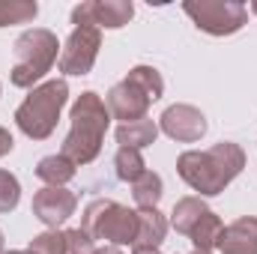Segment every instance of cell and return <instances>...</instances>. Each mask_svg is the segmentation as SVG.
<instances>
[{"label":"cell","instance_id":"cell-26","mask_svg":"<svg viewBox=\"0 0 257 254\" xmlns=\"http://www.w3.org/2000/svg\"><path fill=\"white\" fill-rule=\"evenodd\" d=\"M0 251H3V233H0Z\"/></svg>","mask_w":257,"mask_h":254},{"label":"cell","instance_id":"cell-5","mask_svg":"<svg viewBox=\"0 0 257 254\" xmlns=\"http://www.w3.org/2000/svg\"><path fill=\"white\" fill-rule=\"evenodd\" d=\"M57 60V36L48 30H27L15 42V69H12V84L15 87H30L39 81L51 63Z\"/></svg>","mask_w":257,"mask_h":254},{"label":"cell","instance_id":"cell-10","mask_svg":"<svg viewBox=\"0 0 257 254\" xmlns=\"http://www.w3.org/2000/svg\"><path fill=\"white\" fill-rule=\"evenodd\" d=\"M75 203H78V200H75L72 191L48 186V189H42L33 197V212H36V218L45 221L48 227H57V224H63L66 218L72 215Z\"/></svg>","mask_w":257,"mask_h":254},{"label":"cell","instance_id":"cell-23","mask_svg":"<svg viewBox=\"0 0 257 254\" xmlns=\"http://www.w3.org/2000/svg\"><path fill=\"white\" fill-rule=\"evenodd\" d=\"M6 153H12V135L6 129H0V156H6Z\"/></svg>","mask_w":257,"mask_h":254},{"label":"cell","instance_id":"cell-18","mask_svg":"<svg viewBox=\"0 0 257 254\" xmlns=\"http://www.w3.org/2000/svg\"><path fill=\"white\" fill-rule=\"evenodd\" d=\"M117 174H120V180H126V183H135V180L144 177V162H141V153H138V150L123 147V150L117 153Z\"/></svg>","mask_w":257,"mask_h":254},{"label":"cell","instance_id":"cell-25","mask_svg":"<svg viewBox=\"0 0 257 254\" xmlns=\"http://www.w3.org/2000/svg\"><path fill=\"white\" fill-rule=\"evenodd\" d=\"M194 254H209L206 248H194Z\"/></svg>","mask_w":257,"mask_h":254},{"label":"cell","instance_id":"cell-28","mask_svg":"<svg viewBox=\"0 0 257 254\" xmlns=\"http://www.w3.org/2000/svg\"><path fill=\"white\" fill-rule=\"evenodd\" d=\"M12 254H21V251H12Z\"/></svg>","mask_w":257,"mask_h":254},{"label":"cell","instance_id":"cell-11","mask_svg":"<svg viewBox=\"0 0 257 254\" xmlns=\"http://www.w3.org/2000/svg\"><path fill=\"white\" fill-rule=\"evenodd\" d=\"M162 129L171 138H177V141H197L206 132V123H203V114L200 111H194L189 105H177V108H168L165 111Z\"/></svg>","mask_w":257,"mask_h":254},{"label":"cell","instance_id":"cell-14","mask_svg":"<svg viewBox=\"0 0 257 254\" xmlns=\"http://www.w3.org/2000/svg\"><path fill=\"white\" fill-rule=\"evenodd\" d=\"M156 135H159V129L153 120H135V123H126V126H120L117 132V141L128 147V150H141V147H147V144H153L156 141Z\"/></svg>","mask_w":257,"mask_h":254},{"label":"cell","instance_id":"cell-8","mask_svg":"<svg viewBox=\"0 0 257 254\" xmlns=\"http://www.w3.org/2000/svg\"><path fill=\"white\" fill-rule=\"evenodd\" d=\"M96 54H99V30L90 24H78L63 48L60 69L66 75H87L96 63Z\"/></svg>","mask_w":257,"mask_h":254},{"label":"cell","instance_id":"cell-1","mask_svg":"<svg viewBox=\"0 0 257 254\" xmlns=\"http://www.w3.org/2000/svg\"><path fill=\"white\" fill-rule=\"evenodd\" d=\"M242 150L233 144H215L206 153H186L180 156L183 180L200 194H218L239 171H242Z\"/></svg>","mask_w":257,"mask_h":254},{"label":"cell","instance_id":"cell-20","mask_svg":"<svg viewBox=\"0 0 257 254\" xmlns=\"http://www.w3.org/2000/svg\"><path fill=\"white\" fill-rule=\"evenodd\" d=\"M30 254H66V233H42L30 242Z\"/></svg>","mask_w":257,"mask_h":254},{"label":"cell","instance_id":"cell-4","mask_svg":"<svg viewBox=\"0 0 257 254\" xmlns=\"http://www.w3.org/2000/svg\"><path fill=\"white\" fill-rule=\"evenodd\" d=\"M162 90H165V84H162L159 72L150 69V66H138V69L128 72V78L123 84H117V87L111 90L108 108H111L120 120H126V123L144 120L147 105L156 102V99L162 96Z\"/></svg>","mask_w":257,"mask_h":254},{"label":"cell","instance_id":"cell-15","mask_svg":"<svg viewBox=\"0 0 257 254\" xmlns=\"http://www.w3.org/2000/svg\"><path fill=\"white\" fill-rule=\"evenodd\" d=\"M209 209L197 200V197H186V200H180L177 206H174V227L180 230V233H192V227L206 215Z\"/></svg>","mask_w":257,"mask_h":254},{"label":"cell","instance_id":"cell-3","mask_svg":"<svg viewBox=\"0 0 257 254\" xmlns=\"http://www.w3.org/2000/svg\"><path fill=\"white\" fill-rule=\"evenodd\" d=\"M66 96H69L66 81H48V84L36 87L15 114L21 132L27 138H36V141L48 138L57 126V117H60V108L66 105Z\"/></svg>","mask_w":257,"mask_h":254},{"label":"cell","instance_id":"cell-2","mask_svg":"<svg viewBox=\"0 0 257 254\" xmlns=\"http://www.w3.org/2000/svg\"><path fill=\"white\" fill-rule=\"evenodd\" d=\"M108 129V108L96 93H84L72 108V132L63 144V156L72 165H87L96 159L102 147V135Z\"/></svg>","mask_w":257,"mask_h":254},{"label":"cell","instance_id":"cell-17","mask_svg":"<svg viewBox=\"0 0 257 254\" xmlns=\"http://www.w3.org/2000/svg\"><path fill=\"white\" fill-rule=\"evenodd\" d=\"M159 197H162V180H159L153 171H144V177L135 180V200H138V206L156 209Z\"/></svg>","mask_w":257,"mask_h":254},{"label":"cell","instance_id":"cell-7","mask_svg":"<svg viewBox=\"0 0 257 254\" xmlns=\"http://www.w3.org/2000/svg\"><path fill=\"white\" fill-rule=\"evenodd\" d=\"M189 15L194 18V24L206 33L224 36V33H236L245 24L248 9L242 3H224V0H200V3H186L183 6Z\"/></svg>","mask_w":257,"mask_h":254},{"label":"cell","instance_id":"cell-27","mask_svg":"<svg viewBox=\"0 0 257 254\" xmlns=\"http://www.w3.org/2000/svg\"><path fill=\"white\" fill-rule=\"evenodd\" d=\"M251 9H254V12H257V3H251Z\"/></svg>","mask_w":257,"mask_h":254},{"label":"cell","instance_id":"cell-9","mask_svg":"<svg viewBox=\"0 0 257 254\" xmlns=\"http://www.w3.org/2000/svg\"><path fill=\"white\" fill-rule=\"evenodd\" d=\"M132 3H81L75 6L72 12V21L75 24H90V27H123L128 18H132Z\"/></svg>","mask_w":257,"mask_h":254},{"label":"cell","instance_id":"cell-22","mask_svg":"<svg viewBox=\"0 0 257 254\" xmlns=\"http://www.w3.org/2000/svg\"><path fill=\"white\" fill-rule=\"evenodd\" d=\"M66 254H93V242L84 230H69L66 233Z\"/></svg>","mask_w":257,"mask_h":254},{"label":"cell","instance_id":"cell-24","mask_svg":"<svg viewBox=\"0 0 257 254\" xmlns=\"http://www.w3.org/2000/svg\"><path fill=\"white\" fill-rule=\"evenodd\" d=\"M93 254H120V248H114V245H105V248H99V251Z\"/></svg>","mask_w":257,"mask_h":254},{"label":"cell","instance_id":"cell-16","mask_svg":"<svg viewBox=\"0 0 257 254\" xmlns=\"http://www.w3.org/2000/svg\"><path fill=\"white\" fill-rule=\"evenodd\" d=\"M72 174H75V165H72L66 156H48V159H42L39 168H36V177L45 180V183H51V186L72 180Z\"/></svg>","mask_w":257,"mask_h":254},{"label":"cell","instance_id":"cell-12","mask_svg":"<svg viewBox=\"0 0 257 254\" xmlns=\"http://www.w3.org/2000/svg\"><path fill=\"white\" fill-rule=\"evenodd\" d=\"M221 254H257V218H239L218 236Z\"/></svg>","mask_w":257,"mask_h":254},{"label":"cell","instance_id":"cell-6","mask_svg":"<svg viewBox=\"0 0 257 254\" xmlns=\"http://www.w3.org/2000/svg\"><path fill=\"white\" fill-rule=\"evenodd\" d=\"M84 233L96 236V239H111V242H123L135 245L138 239V215L128 212L126 206L114 203V200H96L90 203L87 215H84Z\"/></svg>","mask_w":257,"mask_h":254},{"label":"cell","instance_id":"cell-19","mask_svg":"<svg viewBox=\"0 0 257 254\" xmlns=\"http://www.w3.org/2000/svg\"><path fill=\"white\" fill-rule=\"evenodd\" d=\"M30 18H36V3H21V0L0 3V27H6V24H24Z\"/></svg>","mask_w":257,"mask_h":254},{"label":"cell","instance_id":"cell-13","mask_svg":"<svg viewBox=\"0 0 257 254\" xmlns=\"http://www.w3.org/2000/svg\"><path fill=\"white\" fill-rule=\"evenodd\" d=\"M162 239H165V218L156 209H144L138 215V239H135V248L138 251H159Z\"/></svg>","mask_w":257,"mask_h":254},{"label":"cell","instance_id":"cell-21","mask_svg":"<svg viewBox=\"0 0 257 254\" xmlns=\"http://www.w3.org/2000/svg\"><path fill=\"white\" fill-rule=\"evenodd\" d=\"M18 180L12 177V174H6V171H0V212H9V209H15L18 206Z\"/></svg>","mask_w":257,"mask_h":254}]
</instances>
